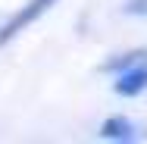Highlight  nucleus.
Returning <instances> with one entry per match:
<instances>
[{
  "mask_svg": "<svg viewBox=\"0 0 147 144\" xmlns=\"http://www.w3.org/2000/svg\"><path fill=\"white\" fill-rule=\"evenodd\" d=\"M57 3H59V0H25V3L0 25V47L9 44L13 38H19L22 31H28V25H34L41 16H47Z\"/></svg>",
  "mask_w": 147,
  "mask_h": 144,
  "instance_id": "1",
  "label": "nucleus"
},
{
  "mask_svg": "<svg viewBox=\"0 0 147 144\" xmlns=\"http://www.w3.org/2000/svg\"><path fill=\"white\" fill-rule=\"evenodd\" d=\"M113 91L119 97H138L147 91V57L125 66L122 72H116V82H113Z\"/></svg>",
  "mask_w": 147,
  "mask_h": 144,
  "instance_id": "2",
  "label": "nucleus"
},
{
  "mask_svg": "<svg viewBox=\"0 0 147 144\" xmlns=\"http://www.w3.org/2000/svg\"><path fill=\"white\" fill-rule=\"evenodd\" d=\"M97 135H100L103 141L125 144V141H138V138H141V125H138L135 119H128V116H110V119L100 122Z\"/></svg>",
  "mask_w": 147,
  "mask_h": 144,
  "instance_id": "3",
  "label": "nucleus"
},
{
  "mask_svg": "<svg viewBox=\"0 0 147 144\" xmlns=\"http://www.w3.org/2000/svg\"><path fill=\"white\" fill-rule=\"evenodd\" d=\"M147 57V47H141V50H128V53H119L116 59H110V63H103V72H110V75H116V72H122L125 66H131V63H138V59Z\"/></svg>",
  "mask_w": 147,
  "mask_h": 144,
  "instance_id": "4",
  "label": "nucleus"
},
{
  "mask_svg": "<svg viewBox=\"0 0 147 144\" xmlns=\"http://www.w3.org/2000/svg\"><path fill=\"white\" fill-rule=\"evenodd\" d=\"M122 13H125V16H138V19H147V0H125Z\"/></svg>",
  "mask_w": 147,
  "mask_h": 144,
  "instance_id": "5",
  "label": "nucleus"
}]
</instances>
